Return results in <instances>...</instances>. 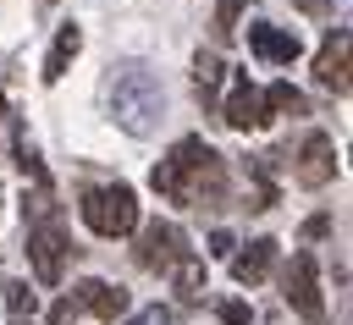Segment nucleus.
<instances>
[{"label":"nucleus","instance_id":"nucleus-1","mask_svg":"<svg viewBox=\"0 0 353 325\" xmlns=\"http://www.w3.org/2000/svg\"><path fill=\"white\" fill-rule=\"evenodd\" d=\"M149 182H154L160 198L204 209V204H221V193H226V160L204 138H176L171 154L149 171Z\"/></svg>","mask_w":353,"mask_h":325},{"label":"nucleus","instance_id":"nucleus-2","mask_svg":"<svg viewBox=\"0 0 353 325\" xmlns=\"http://www.w3.org/2000/svg\"><path fill=\"white\" fill-rule=\"evenodd\" d=\"M110 116L132 132V138H149L154 132V121L165 116V88H160V77L149 72V66H116L110 72Z\"/></svg>","mask_w":353,"mask_h":325},{"label":"nucleus","instance_id":"nucleus-3","mask_svg":"<svg viewBox=\"0 0 353 325\" xmlns=\"http://www.w3.org/2000/svg\"><path fill=\"white\" fill-rule=\"evenodd\" d=\"M77 209H83V226H88L94 237H127V231H138V193L121 187V182L88 187Z\"/></svg>","mask_w":353,"mask_h":325},{"label":"nucleus","instance_id":"nucleus-4","mask_svg":"<svg viewBox=\"0 0 353 325\" xmlns=\"http://www.w3.org/2000/svg\"><path fill=\"white\" fill-rule=\"evenodd\" d=\"M28 264H33V275L44 286L61 281V264H66V226H61V215H44L28 231Z\"/></svg>","mask_w":353,"mask_h":325},{"label":"nucleus","instance_id":"nucleus-5","mask_svg":"<svg viewBox=\"0 0 353 325\" xmlns=\"http://www.w3.org/2000/svg\"><path fill=\"white\" fill-rule=\"evenodd\" d=\"M314 83L331 88V94L353 88V28H331L325 33V44L314 50Z\"/></svg>","mask_w":353,"mask_h":325},{"label":"nucleus","instance_id":"nucleus-6","mask_svg":"<svg viewBox=\"0 0 353 325\" xmlns=\"http://www.w3.org/2000/svg\"><path fill=\"white\" fill-rule=\"evenodd\" d=\"M281 292H287V308H298L309 325L325 319L320 281H314V253H292V264H287V275H281Z\"/></svg>","mask_w":353,"mask_h":325},{"label":"nucleus","instance_id":"nucleus-7","mask_svg":"<svg viewBox=\"0 0 353 325\" xmlns=\"http://www.w3.org/2000/svg\"><path fill=\"white\" fill-rule=\"evenodd\" d=\"M132 259H138L143 270H176V259H182V231H176L171 220H149V226L138 231Z\"/></svg>","mask_w":353,"mask_h":325},{"label":"nucleus","instance_id":"nucleus-8","mask_svg":"<svg viewBox=\"0 0 353 325\" xmlns=\"http://www.w3.org/2000/svg\"><path fill=\"white\" fill-rule=\"evenodd\" d=\"M270 110H276L270 94H259L248 77H237L232 94H226V110H221V116H226V127H237V132H259V127L270 121Z\"/></svg>","mask_w":353,"mask_h":325},{"label":"nucleus","instance_id":"nucleus-9","mask_svg":"<svg viewBox=\"0 0 353 325\" xmlns=\"http://www.w3.org/2000/svg\"><path fill=\"white\" fill-rule=\"evenodd\" d=\"M331 176H336V149H331L325 132H309L298 143V182L303 187H325Z\"/></svg>","mask_w":353,"mask_h":325},{"label":"nucleus","instance_id":"nucleus-10","mask_svg":"<svg viewBox=\"0 0 353 325\" xmlns=\"http://www.w3.org/2000/svg\"><path fill=\"white\" fill-rule=\"evenodd\" d=\"M248 50H254L259 61H270V66H292V61H298V33L270 28V22H254V28H248Z\"/></svg>","mask_w":353,"mask_h":325},{"label":"nucleus","instance_id":"nucleus-11","mask_svg":"<svg viewBox=\"0 0 353 325\" xmlns=\"http://www.w3.org/2000/svg\"><path fill=\"white\" fill-rule=\"evenodd\" d=\"M77 303H83L88 314H99V319H121V314H127V286L88 275V281H77Z\"/></svg>","mask_w":353,"mask_h":325},{"label":"nucleus","instance_id":"nucleus-12","mask_svg":"<svg viewBox=\"0 0 353 325\" xmlns=\"http://www.w3.org/2000/svg\"><path fill=\"white\" fill-rule=\"evenodd\" d=\"M270 264H276V242H270V237H254V242L232 259V275H237L243 286H259V281L270 275Z\"/></svg>","mask_w":353,"mask_h":325},{"label":"nucleus","instance_id":"nucleus-13","mask_svg":"<svg viewBox=\"0 0 353 325\" xmlns=\"http://www.w3.org/2000/svg\"><path fill=\"white\" fill-rule=\"evenodd\" d=\"M83 50V33L66 22L61 33H55V44H50V55H44V83H61L66 77V66H72V55Z\"/></svg>","mask_w":353,"mask_h":325},{"label":"nucleus","instance_id":"nucleus-14","mask_svg":"<svg viewBox=\"0 0 353 325\" xmlns=\"http://www.w3.org/2000/svg\"><path fill=\"white\" fill-rule=\"evenodd\" d=\"M221 55H210V50H199V61H193V88H199V99H210L215 94V83H221Z\"/></svg>","mask_w":353,"mask_h":325},{"label":"nucleus","instance_id":"nucleus-15","mask_svg":"<svg viewBox=\"0 0 353 325\" xmlns=\"http://www.w3.org/2000/svg\"><path fill=\"white\" fill-rule=\"evenodd\" d=\"M171 281H176V292H182V297H193V292L204 286V259L182 253V259H176V270H171Z\"/></svg>","mask_w":353,"mask_h":325},{"label":"nucleus","instance_id":"nucleus-16","mask_svg":"<svg viewBox=\"0 0 353 325\" xmlns=\"http://www.w3.org/2000/svg\"><path fill=\"white\" fill-rule=\"evenodd\" d=\"M243 6H248V0H221V6H215V39H232V33H237Z\"/></svg>","mask_w":353,"mask_h":325},{"label":"nucleus","instance_id":"nucleus-17","mask_svg":"<svg viewBox=\"0 0 353 325\" xmlns=\"http://www.w3.org/2000/svg\"><path fill=\"white\" fill-rule=\"evenodd\" d=\"M265 94H270V105H276V110H292V116H298V110H303V94H298V88H292V83H270V88H265Z\"/></svg>","mask_w":353,"mask_h":325},{"label":"nucleus","instance_id":"nucleus-18","mask_svg":"<svg viewBox=\"0 0 353 325\" xmlns=\"http://www.w3.org/2000/svg\"><path fill=\"white\" fill-rule=\"evenodd\" d=\"M6 308H11V314H33V292H28V281H6Z\"/></svg>","mask_w":353,"mask_h":325},{"label":"nucleus","instance_id":"nucleus-19","mask_svg":"<svg viewBox=\"0 0 353 325\" xmlns=\"http://www.w3.org/2000/svg\"><path fill=\"white\" fill-rule=\"evenodd\" d=\"M221 319H226V325H248V303L226 297V303H221Z\"/></svg>","mask_w":353,"mask_h":325},{"label":"nucleus","instance_id":"nucleus-20","mask_svg":"<svg viewBox=\"0 0 353 325\" xmlns=\"http://www.w3.org/2000/svg\"><path fill=\"white\" fill-rule=\"evenodd\" d=\"M77 308H83L77 297H61V303L50 308V325H72V314H77Z\"/></svg>","mask_w":353,"mask_h":325},{"label":"nucleus","instance_id":"nucleus-21","mask_svg":"<svg viewBox=\"0 0 353 325\" xmlns=\"http://www.w3.org/2000/svg\"><path fill=\"white\" fill-rule=\"evenodd\" d=\"M127 325H171V314H165V308L154 303V308H143V314H132Z\"/></svg>","mask_w":353,"mask_h":325},{"label":"nucleus","instance_id":"nucleus-22","mask_svg":"<svg viewBox=\"0 0 353 325\" xmlns=\"http://www.w3.org/2000/svg\"><path fill=\"white\" fill-rule=\"evenodd\" d=\"M325 231H331V220H325V215H314V220L303 226V237H325Z\"/></svg>","mask_w":353,"mask_h":325},{"label":"nucleus","instance_id":"nucleus-23","mask_svg":"<svg viewBox=\"0 0 353 325\" xmlns=\"http://www.w3.org/2000/svg\"><path fill=\"white\" fill-rule=\"evenodd\" d=\"M210 253H232V231H215L210 237Z\"/></svg>","mask_w":353,"mask_h":325},{"label":"nucleus","instance_id":"nucleus-24","mask_svg":"<svg viewBox=\"0 0 353 325\" xmlns=\"http://www.w3.org/2000/svg\"><path fill=\"white\" fill-rule=\"evenodd\" d=\"M11 325H33V319H22V314H17V319H11Z\"/></svg>","mask_w":353,"mask_h":325},{"label":"nucleus","instance_id":"nucleus-25","mask_svg":"<svg viewBox=\"0 0 353 325\" xmlns=\"http://www.w3.org/2000/svg\"><path fill=\"white\" fill-rule=\"evenodd\" d=\"M0 116H6V94H0Z\"/></svg>","mask_w":353,"mask_h":325},{"label":"nucleus","instance_id":"nucleus-26","mask_svg":"<svg viewBox=\"0 0 353 325\" xmlns=\"http://www.w3.org/2000/svg\"><path fill=\"white\" fill-rule=\"evenodd\" d=\"M347 160H353V149H347Z\"/></svg>","mask_w":353,"mask_h":325}]
</instances>
